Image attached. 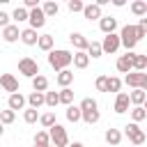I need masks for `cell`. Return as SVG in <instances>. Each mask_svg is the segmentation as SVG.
Returning a JSON list of instances; mask_svg holds the SVG:
<instances>
[{
	"label": "cell",
	"mask_w": 147,
	"mask_h": 147,
	"mask_svg": "<svg viewBox=\"0 0 147 147\" xmlns=\"http://www.w3.org/2000/svg\"><path fill=\"white\" fill-rule=\"evenodd\" d=\"M71 57H74L71 51H67V48H53L48 53V64L55 71H62V69H69L71 67Z\"/></svg>",
	"instance_id": "cell-1"
},
{
	"label": "cell",
	"mask_w": 147,
	"mask_h": 147,
	"mask_svg": "<svg viewBox=\"0 0 147 147\" xmlns=\"http://www.w3.org/2000/svg\"><path fill=\"white\" fill-rule=\"evenodd\" d=\"M119 46H124L126 48V53H133V48H136V44H138V39H136V30H133V25L131 23H126L122 30H119Z\"/></svg>",
	"instance_id": "cell-2"
},
{
	"label": "cell",
	"mask_w": 147,
	"mask_h": 147,
	"mask_svg": "<svg viewBox=\"0 0 147 147\" xmlns=\"http://www.w3.org/2000/svg\"><path fill=\"white\" fill-rule=\"evenodd\" d=\"M48 140L53 147H67L69 145V136H67V129L62 124H53L48 129Z\"/></svg>",
	"instance_id": "cell-3"
},
{
	"label": "cell",
	"mask_w": 147,
	"mask_h": 147,
	"mask_svg": "<svg viewBox=\"0 0 147 147\" xmlns=\"http://www.w3.org/2000/svg\"><path fill=\"white\" fill-rule=\"evenodd\" d=\"M124 136L129 138V142H131L133 147H140V145H142V142L147 140V136H145V131H142V129H140L138 124H133V122L124 126Z\"/></svg>",
	"instance_id": "cell-4"
},
{
	"label": "cell",
	"mask_w": 147,
	"mask_h": 147,
	"mask_svg": "<svg viewBox=\"0 0 147 147\" xmlns=\"http://www.w3.org/2000/svg\"><path fill=\"white\" fill-rule=\"evenodd\" d=\"M18 74H23L25 78H34V76H39L41 71H39V64H37V60H32V57H21L18 60Z\"/></svg>",
	"instance_id": "cell-5"
},
{
	"label": "cell",
	"mask_w": 147,
	"mask_h": 147,
	"mask_svg": "<svg viewBox=\"0 0 147 147\" xmlns=\"http://www.w3.org/2000/svg\"><path fill=\"white\" fill-rule=\"evenodd\" d=\"M124 83L133 90H147V74L145 71H129Z\"/></svg>",
	"instance_id": "cell-6"
},
{
	"label": "cell",
	"mask_w": 147,
	"mask_h": 147,
	"mask_svg": "<svg viewBox=\"0 0 147 147\" xmlns=\"http://www.w3.org/2000/svg\"><path fill=\"white\" fill-rule=\"evenodd\" d=\"M28 23H30L32 30H41V28L46 25V16H44L41 7H34V9L28 11Z\"/></svg>",
	"instance_id": "cell-7"
},
{
	"label": "cell",
	"mask_w": 147,
	"mask_h": 147,
	"mask_svg": "<svg viewBox=\"0 0 147 147\" xmlns=\"http://www.w3.org/2000/svg\"><path fill=\"white\" fill-rule=\"evenodd\" d=\"M101 51H103V53H117V51H119V37H117V32L103 37V41H101Z\"/></svg>",
	"instance_id": "cell-8"
},
{
	"label": "cell",
	"mask_w": 147,
	"mask_h": 147,
	"mask_svg": "<svg viewBox=\"0 0 147 147\" xmlns=\"http://www.w3.org/2000/svg\"><path fill=\"white\" fill-rule=\"evenodd\" d=\"M0 87H2L5 92H9V94H16V92H18V80H16V76H11V74H0Z\"/></svg>",
	"instance_id": "cell-9"
},
{
	"label": "cell",
	"mask_w": 147,
	"mask_h": 147,
	"mask_svg": "<svg viewBox=\"0 0 147 147\" xmlns=\"http://www.w3.org/2000/svg\"><path fill=\"white\" fill-rule=\"evenodd\" d=\"M129 94L126 92H117V96H115V106H113V110L117 113V115H124L126 110H129Z\"/></svg>",
	"instance_id": "cell-10"
},
{
	"label": "cell",
	"mask_w": 147,
	"mask_h": 147,
	"mask_svg": "<svg viewBox=\"0 0 147 147\" xmlns=\"http://www.w3.org/2000/svg\"><path fill=\"white\" fill-rule=\"evenodd\" d=\"M99 28H101L103 34H113L117 30V18L115 16H101L99 18Z\"/></svg>",
	"instance_id": "cell-11"
},
{
	"label": "cell",
	"mask_w": 147,
	"mask_h": 147,
	"mask_svg": "<svg viewBox=\"0 0 147 147\" xmlns=\"http://www.w3.org/2000/svg\"><path fill=\"white\" fill-rule=\"evenodd\" d=\"M18 34H21V30H18V25H16V23H9L7 28H2V39H5L7 44L18 41Z\"/></svg>",
	"instance_id": "cell-12"
},
{
	"label": "cell",
	"mask_w": 147,
	"mask_h": 147,
	"mask_svg": "<svg viewBox=\"0 0 147 147\" xmlns=\"http://www.w3.org/2000/svg\"><path fill=\"white\" fill-rule=\"evenodd\" d=\"M131 55H133V53H126V55H119V57H117L115 67H117V71H119V74H129V71H133V62H131Z\"/></svg>",
	"instance_id": "cell-13"
},
{
	"label": "cell",
	"mask_w": 147,
	"mask_h": 147,
	"mask_svg": "<svg viewBox=\"0 0 147 147\" xmlns=\"http://www.w3.org/2000/svg\"><path fill=\"white\" fill-rule=\"evenodd\" d=\"M7 108L9 110H23L25 108V96L21 94V92H16V94H9V99H7Z\"/></svg>",
	"instance_id": "cell-14"
},
{
	"label": "cell",
	"mask_w": 147,
	"mask_h": 147,
	"mask_svg": "<svg viewBox=\"0 0 147 147\" xmlns=\"http://www.w3.org/2000/svg\"><path fill=\"white\" fill-rule=\"evenodd\" d=\"M83 16H85L87 21H99V18L103 16V11H101V7H96L94 2H90V5L83 7Z\"/></svg>",
	"instance_id": "cell-15"
},
{
	"label": "cell",
	"mask_w": 147,
	"mask_h": 147,
	"mask_svg": "<svg viewBox=\"0 0 147 147\" xmlns=\"http://www.w3.org/2000/svg\"><path fill=\"white\" fill-rule=\"evenodd\" d=\"M18 39H21L25 46H37V39H39V34H37V30H32V28H25V30H21Z\"/></svg>",
	"instance_id": "cell-16"
},
{
	"label": "cell",
	"mask_w": 147,
	"mask_h": 147,
	"mask_svg": "<svg viewBox=\"0 0 147 147\" xmlns=\"http://www.w3.org/2000/svg\"><path fill=\"white\" fill-rule=\"evenodd\" d=\"M71 44H74V48L76 51H87V46H90V39L83 34V32H71Z\"/></svg>",
	"instance_id": "cell-17"
},
{
	"label": "cell",
	"mask_w": 147,
	"mask_h": 147,
	"mask_svg": "<svg viewBox=\"0 0 147 147\" xmlns=\"http://www.w3.org/2000/svg\"><path fill=\"white\" fill-rule=\"evenodd\" d=\"M55 83H57L60 87H69V85L74 83V71H71V69H62V71H57Z\"/></svg>",
	"instance_id": "cell-18"
},
{
	"label": "cell",
	"mask_w": 147,
	"mask_h": 147,
	"mask_svg": "<svg viewBox=\"0 0 147 147\" xmlns=\"http://www.w3.org/2000/svg\"><path fill=\"white\" fill-rule=\"evenodd\" d=\"M71 64H74L76 69H87V64H90L87 53H85V51H76V53H74V57H71Z\"/></svg>",
	"instance_id": "cell-19"
},
{
	"label": "cell",
	"mask_w": 147,
	"mask_h": 147,
	"mask_svg": "<svg viewBox=\"0 0 147 147\" xmlns=\"http://www.w3.org/2000/svg\"><path fill=\"white\" fill-rule=\"evenodd\" d=\"M103 138H106V145H108V147H117V145L122 142V131H119V129H108Z\"/></svg>",
	"instance_id": "cell-20"
},
{
	"label": "cell",
	"mask_w": 147,
	"mask_h": 147,
	"mask_svg": "<svg viewBox=\"0 0 147 147\" xmlns=\"http://www.w3.org/2000/svg\"><path fill=\"white\" fill-rule=\"evenodd\" d=\"M25 103H28V108H41L44 106V94L41 92H30L28 96H25Z\"/></svg>",
	"instance_id": "cell-21"
},
{
	"label": "cell",
	"mask_w": 147,
	"mask_h": 147,
	"mask_svg": "<svg viewBox=\"0 0 147 147\" xmlns=\"http://www.w3.org/2000/svg\"><path fill=\"white\" fill-rule=\"evenodd\" d=\"M53 44H55L53 34H39V39H37V46H39L44 53H51V51H53Z\"/></svg>",
	"instance_id": "cell-22"
},
{
	"label": "cell",
	"mask_w": 147,
	"mask_h": 147,
	"mask_svg": "<svg viewBox=\"0 0 147 147\" xmlns=\"http://www.w3.org/2000/svg\"><path fill=\"white\" fill-rule=\"evenodd\" d=\"M145 101H147V92H145V90H133V92H129V103H133V106H145Z\"/></svg>",
	"instance_id": "cell-23"
},
{
	"label": "cell",
	"mask_w": 147,
	"mask_h": 147,
	"mask_svg": "<svg viewBox=\"0 0 147 147\" xmlns=\"http://www.w3.org/2000/svg\"><path fill=\"white\" fill-rule=\"evenodd\" d=\"M32 90H34V92H41V94H44V92H48V78H46V76H41V74H39V76H34V78H32Z\"/></svg>",
	"instance_id": "cell-24"
},
{
	"label": "cell",
	"mask_w": 147,
	"mask_h": 147,
	"mask_svg": "<svg viewBox=\"0 0 147 147\" xmlns=\"http://www.w3.org/2000/svg\"><path fill=\"white\" fill-rule=\"evenodd\" d=\"M41 11H44V16H46V18H51V16H57V11H60V5H57L55 0H48V2H44V5H41Z\"/></svg>",
	"instance_id": "cell-25"
},
{
	"label": "cell",
	"mask_w": 147,
	"mask_h": 147,
	"mask_svg": "<svg viewBox=\"0 0 147 147\" xmlns=\"http://www.w3.org/2000/svg\"><path fill=\"white\" fill-rule=\"evenodd\" d=\"M131 62H133V71H145V69H147V55L133 53V55H131Z\"/></svg>",
	"instance_id": "cell-26"
},
{
	"label": "cell",
	"mask_w": 147,
	"mask_h": 147,
	"mask_svg": "<svg viewBox=\"0 0 147 147\" xmlns=\"http://www.w3.org/2000/svg\"><path fill=\"white\" fill-rule=\"evenodd\" d=\"M57 99H60V103L71 106V103H74V90H71V87H62V90L57 92Z\"/></svg>",
	"instance_id": "cell-27"
},
{
	"label": "cell",
	"mask_w": 147,
	"mask_h": 147,
	"mask_svg": "<svg viewBox=\"0 0 147 147\" xmlns=\"http://www.w3.org/2000/svg\"><path fill=\"white\" fill-rule=\"evenodd\" d=\"M131 119H133V124H140L142 119H147L145 106H133V108H131Z\"/></svg>",
	"instance_id": "cell-28"
},
{
	"label": "cell",
	"mask_w": 147,
	"mask_h": 147,
	"mask_svg": "<svg viewBox=\"0 0 147 147\" xmlns=\"http://www.w3.org/2000/svg\"><path fill=\"white\" fill-rule=\"evenodd\" d=\"M80 119H83L85 124H96V122L101 119V113H99V110H85V113H80Z\"/></svg>",
	"instance_id": "cell-29"
},
{
	"label": "cell",
	"mask_w": 147,
	"mask_h": 147,
	"mask_svg": "<svg viewBox=\"0 0 147 147\" xmlns=\"http://www.w3.org/2000/svg\"><path fill=\"white\" fill-rule=\"evenodd\" d=\"M39 124H41L44 129H51L53 124H57V119H55V113H53V110H48V113L39 115Z\"/></svg>",
	"instance_id": "cell-30"
},
{
	"label": "cell",
	"mask_w": 147,
	"mask_h": 147,
	"mask_svg": "<svg viewBox=\"0 0 147 147\" xmlns=\"http://www.w3.org/2000/svg\"><path fill=\"white\" fill-rule=\"evenodd\" d=\"M87 57H92V60H96V57H101L103 55V51H101V44L99 41H90V46H87Z\"/></svg>",
	"instance_id": "cell-31"
},
{
	"label": "cell",
	"mask_w": 147,
	"mask_h": 147,
	"mask_svg": "<svg viewBox=\"0 0 147 147\" xmlns=\"http://www.w3.org/2000/svg\"><path fill=\"white\" fill-rule=\"evenodd\" d=\"M131 11H133L136 16H145V14H147V2H145V0H133V2H131Z\"/></svg>",
	"instance_id": "cell-32"
},
{
	"label": "cell",
	"mask_w": 147,
	"mask_h": 147,
	"mask_svg": "<svg viewBox=\"0 0 147 147\" xmlns=\"http://www.w3.org/2000/svg\"><path fill=\"white\" fill-rule=\"evenodd\" d=\"M64 115H67V119H69V122H74V124H76V122H80V108H78V106H74V103H71V106H67V113H64Z\"/></svg>",
	"instance_id": "cell-33"
},
{
	"label": "cell",
	"mask_w": 147,
	"mask_h": 147,
	"mask_svg": "<svg viewBox=\"0 0 147 147\" xmlns=\"http://www.w3.org/2000/svg\"><path fill=\"white\" fill-rule=\"evenodd\" d=\"M23 122H25V124H34V122H39V110H34V108H25V110H23Z\"/></svg>",
	"instance_id": "cell-34"
},
{
	"label": "cell",
	"mask_w": 147,
	"mask_h": 147,
	"mask_svg": "<svg viewBox=\"0 0 147 147\" xmlns=\"http://www.w3.org/2000/svg\"><path fill=\"white\" fill-rule=\"evenodd\" d=\"M51 140H48V131H37L34 133V147H48Z\"/></svg>",
	"instance_id": "cell-35"
},
{
	"label": "cell",
	"mask_w": 147,
	"mask_h": 147,
	"mask_svg": "<svg viewBox=\"0 0 147 147\" xmlns=\"http://www.w3.org/2000/svg\"><path fill=\"white\" fill-rule=\"evenodd\" d=\"M119 87H122V80L117 78V76H108V83H106V92H119Z\"/></svg>",
	"instance_id": "cell-36"
},
{
	"label": "cell",
	"mask_w": 147,
	"mask_h": 147,
	"mask_svg": "<svg viewBox=\"0 0 147 147\" xmlns=\"http://www.w3.org/2000/svg\"><path fill=\"white\" fill-rule=\"evenodd\" d=\"M16 119V113L14 110H9V108H5V110H0V124L2 126H7V124H11Z\"/></svg>",
	"instance_id": "cell-37"
},
{
	"label": "cell",
	"mask_w": 147,
	"mask_h": 147,
	"mask_svg": "<svg viewBox=\"0 0 147 147\" xmlns=\"http://www.w3.org/2000/svg\"><path fill=\"white\" fill-rule=\"evenodd\" d=\"M9 18H14L16 23H23V21H28V9H25V7H16Z\"/></svg>",
	"instance_id": "cell-38"
},
{
	"label": "cell",
	"mask_w": 147,
	"mask_h": 147,
	"mask_svg": "<svg viewBox=\"0 0 147 147\" xmlns=\"http://www.w3.org/2000/svg\"><path fill=\"white\" fill-rule=\"evenodd\" d=\"M60 103V99H57V92H44V106H48V108H55Z\"/></svg>",
	"instance_id": "cell-39"
},
{
	"label": "cell",
	"mask_w": 147,
	"mask_h": 147,
	"mask_svg": "<svg viewBox=\"0 0 147 147\" xmlns=\"http://www.w3.org/2000/svg\"><path fill=\"white\" fill-rule=\"evenodd\" d=\"M78 108H80V113H85V110H99V106H96V101H94L92 96H85Z\"/></svg>",
	"instance_id": "cell-40"
},
{
	"label": "cell",
	"mask_w": 147,
	"mask_h": 147,
	"mask_svg": "<svg viewBox=\"0 0 147 147\" xmlns=\"http://www.w3.org/2000/svg\"><path fill=\"white\" fill-rule=\"evenodd\" d=\"M67 7H69V11H71V14H76V11H83L85 2H83V0H69V2H67Z\"/></svg>",
	"instance_id": "cell-41"
},
{
	"label": "cell",
	"mask_w": 147,
	"mask_h": 147,
	"mask_svg": "<svg viewBox=\"0 0 147 147\" xmlns=\"http://www.w3.org/2000/svg\"><path fill=\"white\" fill-rule=\"evenodd\" d=\"M106 83H108V76H96V80H94L96 92H106Z\"/></svg>",
	"instance_id": "cell-42"
},
{
	"label": "cell",
	"mask_w": 147,
	"mask_h": 147,
	"mask_svg": "<svg viewBox=\"0 0 147 147\" xmlns=\"http://www.w3.org/2000/svg\"><path fill=\"white\" fill-rule=\"evenodd\" d=\"M9 21H11V18H9V14L0 9V28H7V25H9Z\"/></svg>",
	"instance_id": "cell-43"
},
{
	"label": "cell",
	"mask_w": 147,
	"mask_h": 147,
	"mask_svg": "<svg viewBox=\"0 0 147 147\" xmlns=\"http://www.w3.org/2000/svg\"><path fill=\"white\" fill-rule=\"evenodd\" d=\"M113 5H115V7H124V5H126V0H113Z\"/></svg>",
	"instance_id": "cell-44"
},
{
	"label": "cell",
	"mask_w": 147,
	"mask_h": 147,
	"mask_svg": "<svg viewBox=\"0 0 147 147\" xmlns=\"http://www.w3.org/2000/svg\"><path fill=\"white\" fill-rule=\"evenodd\" d=\"M67 147H85L83 142H71V145H67Z\"/></svg>",
	"instance_id": "cell-45"
},
{
	"label": "cell",
	"mask_w": 147,
	"mask_h": 147,
	"mask_svg": "<svg viewBox=\"0 0 147 147\" xmlns=\"http://www.w3.org/2000/svg\"><path fill=\"white\" fill-rule=\"evenodd\" d=\"M2 133H5V126H2V124H0V138H2Z\"/></svg>",
	"instance_id": "cell-46"
},
{
	"label": "cell",
	"mask_w": 147,
	"mask_h": 147,
	"mask_svg": "<svg viewBox=\"0 0 147 147\" xmlns=\"http://www.w3.org/2000/svg\"><path fill=\"white\" fill-rule=\"evenodd\" d=\"M48 147H53V145H48Z\"/></svg>",
	"instance_id": "cell-47"
},
{
	"label": "cell",
	"mask_w": 147,
	"mask_h": 147,
	"mask_svg": "<svg viewBox=\"0 0 147 147\" xmlns=\"http://www.w3.org/2000/svg\"><path fill=\"white\" fill-rule=\"evenodd\" d=\"M32 147H34V145H32Z\"/></svg>",
	"instance_id": "cell-48"
}]
</instances>
